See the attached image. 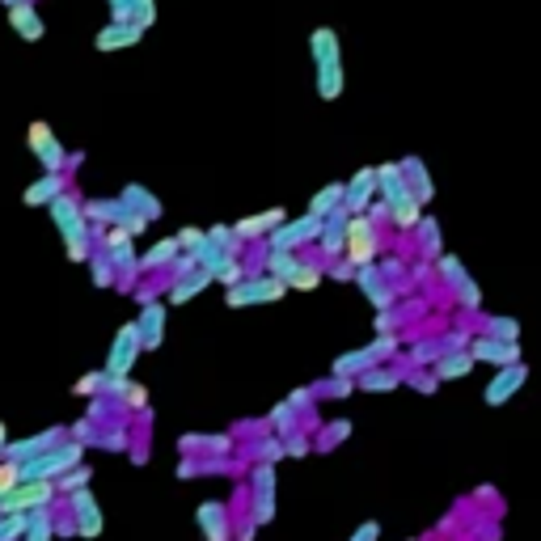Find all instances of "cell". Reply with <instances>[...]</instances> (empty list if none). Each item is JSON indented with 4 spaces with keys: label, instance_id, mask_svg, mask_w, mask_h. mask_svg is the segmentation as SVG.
<instances>
[{
    "label": "cell",
    "instance_id": "obj_9",
    "mask_svg": "<svg viewBox=\"0 0 541 541\" xmlns=\"http://www.w3.org/2000/svg\"><path fill=\"white\" fill-rule=\"evenodd\" d=\"M398 169H402V178H406V186H410V194H415V203L428 212V203H436V182H431L428 161L419 153H410L398 161Z\"/></svg>",
    "mask_w": 541,
    "mask_h": 541
},
{
    "label": "cell",
    "instance_id": "obj_5",
    "mask_svg": "<svg viewBox=\"0 0 541 541\" xmlns=\"http://www.w3.org/2000/svg\"><path fill=\"white\" fill-rule=\"evenodd\" d=\"M347 212L338 208V212H330L326 221H321V229H318V241H313V254H318L321 263H334V258H343V250H347Z\"/></svg>",
    "mask_w": 541,
    "mask_h": 541
},
{
    "label": "cell",
    "instance_id": "obj_34",
    "mask_svg": "<svg viewBox=\"0 0 541 541\" xmlns=\"http://www.w3.org/2000/svg\"><path fill=\"white\" fill-rule=\"evenodd\" d=\"M56 191H59L56 178H47L42 186H34V191H30V203H39V199H47V194H56Z\"/></svg>",
    "mask_w": 541,
    "mask_h": 541
},
{
    "label": "cell",
    "instance_id": "obj_23",
    "mask_svg": "<svg viewBox=\"0 0 541 541\" xmlns=\"http://www.w3.org/2000/svg\"><path fill=\"white\" fill-rule=\"evenodd\" d=\"M482 334L486 338H500V343H520V321L516 318H486Z\"/></svg>",
    "mask_w": 541,
    "mask_h": 541
},
{
    "label": "cell",
    "instance_id": "obj_14",
    "mask_svg": "<svg viewBox=\"0 0 541 541\" xmlns=\"http://www.w3.org/2000/svg\"><path fill=\"white\" fill-rule=\"evenodd\" d=\"M470 373H473L470 351H445V356L436 360V368H431L436 385H440V381H461V376H470Z\"/></svg>",
    "mask_w": 541,
    "mask_h": 541
},
{
    "label": "cell",
    "instance_id": "obj_19",
    "mask_svg": "<svg viewBox=\"0 0 541 541\" xmlns=\"http://www.w3.org/2000/svg\"><path fill=\"white\" fill-rule=\"evenodd\" d=\"M30 144L39 149V157H42V166H47V169H56V166H59V144L51 140L47 123H34V127H30Z\"/></svg>",
    "mask_w": 541,
    "mask_h": 541
},
{
    "label": "cell",
    "instance_id": "obj_15",
    "mask_svg": "<svg viewBox=\"0 0 541 541\" xmlns=\"http://www.w3.org/2000/svg\"><path fill=\"white\" fill-rule=\"evenodd\" d=\"M326 279V263H321L318 254L313 258H301V271L288 279V292H313Z\"/></svg>",
    "mask_w": 541,
    "mask_h": 541
},
{
    "label": "cell",
    "instance_id": "obj_27",
    "mask_svg": "<svg viewBox=\"0 0 541 541\" xmlns=\"http://www.w3.org/2000/svg\"><path fill=\"white\" fill-rule=\"evenodd\" d=\"M203 237H208L203 229H182V233L174 237V241H178V254H194L199 246H203Z\"/></svg>",
    "mask_w": 541,
    "mask_h": 541
},
{
    "label": "cell",
    "instance_id": "obj_28",
    "mask_svg": "<svg viewBox=\"0 0 541 541\" xmlns=\"http://www.w3.org/2000/svg\"><path fill=\"white\" fill-rule=\"evenodd\" d=\"M326 279H343L347 284V279H356V266L347 258H334V263H326Z\"/></svg>",
    "mask_w": 541,
    "mask_h": 541
},
{
    "label": "cell",
    "instance_id": "obj_32",
    "mask_svg": "<svg viewBox=\"0 0 541 541\" xmlns=\"http://www.w3.org/2000/svg\"><path fill=\"white\" fill-rule=\"evenodd\" d=\"M111 9H114V26H127L131 22V0H111ZM136 26V22H131Z\"/></svg>",
    "mask_w": 541,
    "mask_h": 541
},
{
    "label": "cell",
    "instance_id": "obj_21",
    "mask_svg": "<svg viewBox=\"0 0 541 541\" xmlns=\"http://www.w3.org/2000/svg\"><path fill=\"white\" fill-rule=\"evenodd\" d=\"M136 351H140V330L136 326H127V330L119 334V343H114V360H111L114 373H123L127 364L136 360Z\"/></svg>",
    "mask_w": 541,
    "mask_h": 541
},
{
    "label": "cell",
    "instance_id": "obj_2",
    "mask_svg": "<svg viewBox=\"0 0 541 541\" xmlns=\"http://www.w3.org/2000/svg\"><path fill=\"white\" fill-rule=\"evenodd\" d=\"M318 229H321L318 216L301 212V216H288V221L279 224V229H271L263 246H266V250H279V254H305V250H313V241H318Z\"/></svg>",
    "mask_w": 541,
    "mask_h": 541
},
{
    "label": "cell",
    "instance_id": "obj_7",
    "mask_svg": "<svg viewBox=\"0 0 541 541\" xmlns=\"http://www.w3.org/2000/svg\"><path fill=\"white\" fill-rule=\"evenodd\" d=\"M284 221H288V212H284V208H266V212H258V216H246V221L229 224V229H233V237L241 241V246H263L266 233L279 229Z\"/></svg>",
    "mask_w": 541,
    "mask_h": 541
},
{
    "label": "cell",
    "instance_id": "obj_3",
    "mask_svg": "<svg viewBox=\"0 0 541 541\" xmlns=\"http://www.w3.org/2000/svg\"><path fill=\"white\" fill-rule=\"evenodd\" d=\"M381 250H385L381 229H376L368 216H351V221H347V250H343V258L360 271V266H373L376 258H381Z\"/></svg>",
    "mask_w": 541,
    "mask_h": 541
},
{
    "label": "cell",
    "instance_id": "obj_12",
    "mask_svg": "<svg viewBox=\"0 0 541 541\" xmlns=\"http://www.w3.org/2000/svg\"><path fill=\"white\" fill-rule=\"evenodd\" d=\"M410 241H415V254L423 258V263H436V258L445 254V233H440V221H436V216H428V212H423V221L415 224Z\"/></svg>",
    "mask_w": 541,
    "mask_h": 541
},
{
    "label": "cell",
    "instance_id": "obj_11",
    "mask_svg": "<svg viewBox=\"0 0 541 541\" xmlns=\"http://www.w3.org/2000/svg\"><path fill=\"white\" fill-rule=\"evenodd\" d=\"M528 381V368L525 364H512V368H500V373L491 376V385H486V406H503V402H512L516 393H520V385Z\"/></svg>",
    "mask_w": 541,
    "mask_h": 541
},
{
    "label": "cell",
    "instance_id": "obj_20",
    "mask_svg": "<svg viewBox=\"0 0 541 541\" xmlns=\"http://www.w3.org/2000/svg\"><path fill=\"white\" fill-rule=\"evenodd\" d=\"M212 284V275L208 271H191V275H182V279H174V292H169V301L174 305H182V301H191V296H199V292Z\"/></svg>",
    "mask_w": 541,
    "mask_h": 541
},
{
    "label": "cell",
    "instance_id": "obj_8",
    "mask_svg": "<svg viewBox=\"0 0 541 541\" xmlns=\"http://www.w3.org/2000/svg\"><path fill=\"white\" fill-rule=\"evenodd\" d=\"M470 360L478 364H495V368H512L520 364V343H500V338H486V334H473L470 338Z\"/></svg>",
    "mask_w": 541,
    "mask_h": 541
},
{
    "label": "cell",
    "instance_id": "obj_25",
    "mask_svg": "<svg viewBox=\"0 0 541 541\" xmlns=\"http://www.w3.org/2000/svg\"><path fill=\"white\" fill-rule=\"evenodd\" d=\"M174 258H178V241L166 237V241H157L153 250L144 254V266H174Z\"/></svg>",
    "mask_w": 541,
    "mask_h": 541
},
{
    "label": "cell",
    "instance_id": "obj_24",
    "mask_svg": "<svg viewBox=\"0 0 541 541\" xmlns=\"http://www.w3.org/2000/svg\"><path fill=\"white\" fill-rule=\"evenodd\" d=\"M453 301H457L465 313H482V288H478V279H473V275L465 279V284L453 292Z\"/></svg>",
    "mask_w": 541,
    "mask_h": 541
},
{
    "label": "cell",
    "instance_id": "obj_13",
    "mask_svg": "<svg viewBox=\"0 0 541 541\" xmlns=\"http://www.w3.org/2000/svg\"><path fill=\"white\" fill-rule=\"evenodd\" d=\"M431 271H436V279L445 284V296H453V292H457L461 284L470 279V271H465V263H461V258H457V254H453V250H445V254H440V258L431 263Z\"/></svg>",
    "mask_w": 541,
    "mask_h": 541
},
{
    "label": "cell",
    "instance_id": "obj_29",
    "mask_svg": "<svg viewBox=\"0 0 541 541\" xmlns=\"http://www.w3.org/2000/svg\"><path fill=\"white\" fill-rule=\"evenodd\" d=\"M14 26L26 30V39H39V34H42V26L34 22V17H30V9H17V14H14Z\"/></svg>",
    "mask_w": 541,
    "mask_h": 541
},
{
    "label": "cell",
    "instance_id": "obj_26",
    "mask_svg": "<svg viewBox=\"0 0 541 541\" xmlns=\"http://www.w3.org/2000/svg\"><path fill=\"white\" fill-rule=\"evenodd\" d=\"M212 279H221L224 288H233V284H241V279H246V266H241V258H229V263H224Z\"/></svg>",
    "mask_w": 541,
    "mask_h": 541
},
{
    "label": "cell",
    "instance_id": "obj_33",
    "mask_svg": "<svg viewBox=\"0 0 541 541\" xmlns=\"http://www.w3.org/2000/svg\"><path fill=\"white\" fill-rule=\"evenodd\" d=\"M410 271H415V275H410V288H415V284H431V279H436V271H431V263H415V266H410Z\"/></svg>",
    "mask_w": 541,
    "mask_h": 541
},
{
    "label": "cell",
    "instance_id": "obj_4",
    "mask_svg": "<svg viewBox=\"0 0 541 541\" xmlns=\"http://www.w3.org/2000/svg\"><path fill=\"white\" fill-rule=\"evenodd\" d=\"M284 296H288V288H284L279 279L250 275V279H241V284L229 288V305L233 309H254V305H275V301H284Z\"/></svg>",
    "mask_w": 541,
    "mask_h": 541
},
{
    "label": "cell",
    "instance_id": "obj_35",
    "mask_svg": "<svg viewBox=\"0 0 541 541\" xmlns=\"http://www.w3.org/2000/svg\"><path fill=\"white\" fill-rule=\"evenodd\" d=\"M376 537H381V525H376V520H368V525H364L351 541H376Z\"/></svg>",
    "mask_w": 541,
    "mask_h": 541
},
{
    "label": "cell",
    "instance_id": "obj_6",
    "mask_svg": "<svg viewBox=\"0 0 541 541\" xmlns=\"http://www.w3.org/2000/svg\"><path fill=\"white\" fill-rule=\"evenodd\" d=\"M373 199H376V166H360L343 182V212L347 216H364Z\"/></svg>",
    "mask_w": 541,
    "mask_h": 541
},
{
    "label": "cell",
    "instance_id": "obj_17",
    "mask_svg": "<svg viewBox=\"0 0 541 541\" xmlns=\"http://www.w3.org/2000/svg\"><path fill=\"white\" fill-rule=\"evenodd\" d=\"M364 389H373V393H385V389H398L402 385V373L398 368H389V364H376V368H368L364 376H356Z\"/></svg>",
    "mask_w": 541,
    "mask_h": 541
},
{
    "label": "cell",
    "instance_id": "obj_22",
    "mask_svg": "<svg viewBox=\"0 0 541 541\" xmlns=\"http://www.w3.org/2000/svg\"><path fill=\"white\" fill-rule=\"evenodd\" d=\"M140 34H144V30L131 26V22H127V26H111V30H102L97 47H102V51H111V47H131V42H140Z\"/></svg>",
    "mask_w": 541,
    "mask_h": 541
},
{
    "label": "cell",
    "instance_id": "obj_30",
    "mask_svg": "<svg viewBox=\"0 0 541 541\" xmlns=\"http://www.w3.org/2000/svg\"><path fill=\"white\" fill-rule=\"evenodd\" d=\"M351 385H356V381H343V376H330V381H321V393H330V398H347L351 393Z\"/></svg>",
    "mask_w": 541,
    "mask_h": 541
},
{
    "label": "cell",
    "instance_id": "obj_16",
    "mask_svg": "<svg viewBox=\"0 0 541 541\" xmlns=\"http://www.w3.org/2000/svg\"><path fill=\"white\" fill-rule=\"evenodd\" d=\"M338 208H343V182H326V186L309 199V216H318V221H326V216Z\"/></svg>",
    "mask_w": 541,
    "mask_h": 541
},
{
    "label": "cell",
    "instance_id": "obj_18",
    "mask_svg": "<svg viewBox=\"0 0 541 541\" xmlns=\"http://www.w3.org/2000/svg\"><path fill=\"white\" fill-rule=\"evenodd\" d=\"M161 326H166V309H161V305H149V309H144V318L136 321L140 343H144V347H157V343H161Z\"/></svg>",
    "mask_w": 541,
    "mask_h": 541
},
{
    "label": "cell",
    "instance_id": "obj_1",
    "mask_svg": "<svg viewBox=\"0 0 541 541\" xmlns=\"http://www.w3.org/2000/svg\"><path fill=\"white\" fill-rule=\"evenodd\" d=\"M309 59H313V85L321 102H338L347 89V68H343V39L334 26H318L309 34Z\"/></svg>",
    "mask_w": 541,
    "mask_h": 541
},
{
    "label": "cell",
    "instance_id": "obj_10",
    "mask_svg": "<svg viewBox=\"0 0 541 541\" xmlns=\"http://www.w3.org/2000/svg\"><path fill=\"white\" fill-rule=\"evenodd\" d=\"M356 284H360V292H364V301L376 309V313H385V309H393L398 305V292L385 284V275L376 271V263L373 266H360L356 271Z\"/></svg>",
    "mask_w": 541,
    "mask_h": 541
},
{
    "label": "cell",
    "instance_id": "obj_31",
    "mask_svg": "<svg viewBox=\"0 0 541 541\" xmlns=\"http://www.w3.org/2000/svg\"><path fill=\"white\" fill-rule=\"evenodd\" d=\"M376 334H393L398 330V326H402V321H398V313H393V309H385V313H376Z\"/></svg>",
    "mask_w": 541,
    "mask_h": 541
}]
</instances>
